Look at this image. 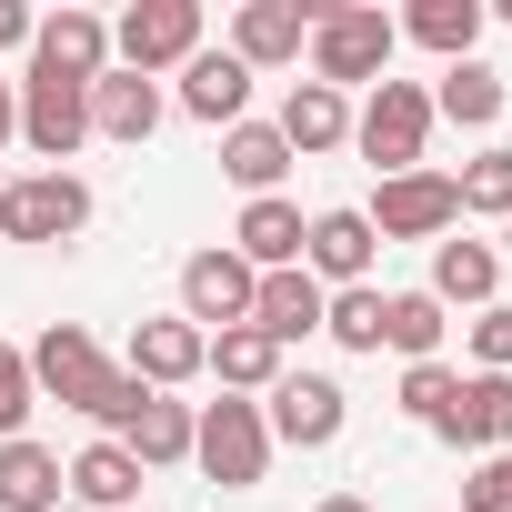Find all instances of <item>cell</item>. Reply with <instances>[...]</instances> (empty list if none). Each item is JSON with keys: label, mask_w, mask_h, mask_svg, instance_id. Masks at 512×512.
<instances>
[{"label": "cell", "mask_w": 512, "mask_h": 512, "mask_svg": "<svg viewBox=\"0 0 512 512\" xmlns=\"http://www.w3.org/2000/svg\"><path fill=\"white\" fill-rule=\"evenodd\" d=\"M21 352H31V392H41V402H61V412H91V422H101V442H121V432H131V412L151 402L131 372H111V352H101L81 322H51V332H41V342H21Z\"/></svg>", "instance_id": "1"}, {"label": "cell", "mask_w": 512, "mask_h": 512, "mask_svg": "<svg viewBox=\"0 0 512 512\" xmlns=\"http://www.w3.org/2000/svg\"><path fill=\"white\" fill-rule=\"evenodd\" d=\"M392 11H372V0H312V81L322 91H352V81H392Z\"/></svg>", "instance_id": "2"}, {"label": "cell", "mask_w": 512, "mask_h": 512, "mask_svg": "<svg viewBox=\"0 0 512 512\" xmlns=\"http://www.w3.org/2000/svg\"><path fill=\"white\" fill-rule=\"evenodd\" d=\"M191 462L221 482V492H262V472H272V422H262V402H201L191 412Z\"/></svg>", "instance_id": "3"}, {"label": "cell", "mask_w": 512, "mask_h": 512, "mask_svg": "<svg viewBox=\"0 0 512 512\" xmlns=\"http://www.w3.org/2000/svg\"><path fill=\"white\" fill-rule=\"evenodd\" d=\"M422 141H432V91L422 81H372V101L352 111V151L382 181H402V171H422Z\"/></svg>", "instance_id": "4"}, {"label": "cell", "mask_w": 512, "mask_h": 512, "mask_svg": "<svg viewBox=\"0 0 512 512\" xmlns=\"http://www.w3.org/2000/svg\"><path fill=\"white\" fill-rule=\"evenodd\" d=\"M91 231V181L81 171H21V181H0V241H81Z\"/></svg>", "instance_id": "5"}, {"label": "cell", "mask_w": 512, "mask_h": 512, "mask_svg": "<svg viewBox=\"0 0 512 512\" xmlns=\"http://www.w3.org/2000/svg\"><path fill=\"white\" fill-rule=\"evenodd\" d=\"M191 51H201V0H131V11L111 21V61L141 71V81L181 71Z\"/></svg>", "instance_id": "6"}, {"label": "cell", "mask_w": 512, "mask_h": 512, "mask_svg": "<svg viewBox=\"0 0 512 512\" xmlns=\"http://www.w3.org/2000/svg\"><path fill=\"white\" fill-rule=\"evenodd\" d=\"M262 422H272V452H282V442H292V452H332L342 422H352V392H342L332 372H282V382L262 392Z\"/></svg>", "instance_id": "7"}, {"label": "cell", "mask_w": 512, "mask_h": 512, "mask_svg": "<svg viewBox=\"0 0 512 512\" xmlns=\"http://www.w3.org/2000/svg\"><path fill=\"white\" fill-rule=\"evenodd\" d=\"M251 282H262V272H251L231 241L191 251V262H181V322L191 332H241L251 322Z\"/></svg>", "instance_id": "8"}, {"label": "cell", "mask_w": 512, "mask_h": 512, "mask_svg": "<svg viewBox=\"0 0 512 512\" xmlns=\"http://www.w3.org/2000/svg\"><path fill=\"white\" fill-rule=\"evenodd\" d=\"M21 141L41 151V171H71V151L91 141V81L31 71V81H21Z\"/></svg>", "instance_id": "9"}, {"label": "cell", "mask_w": 512, "mask_h": 512, "mask_svg": "<svg viewBox=\"0 0 512 512\" xmlns=\"http://www.w3.org/2000/svg\"><path fill=\"white\" fill-rule=\"evenodd\" d=\"M362 221L382 241H442V231H462V191H452V171H402V181H382V201Z\"/></svg>", "instance_id": "10"}, {"label": "cell", "mask_w": 512, "mask_h": 512, "mask_svg": "<svg viewBox=\"0 0 512 512\" xmlns=\"http://www.w3.org/2000/svg\"><path fill=\"white\" fill-rule=\"evenodd\" d=\"M372 262H382V231H372L352 201L302 221V272H312L322 292H352V282H372Z\"/></svg>", "instance_id": "11"}, {"label": "cell", "mask_w": 512, "mask_h": 512, "mask_svg": "<svg viewBox=\"0 0 512 512\" xmlns=\"http://www.w3.org/2000/svg\"><path fill=\"white\" fill-rule=\"evenodd\" d=\"M241 71H282L312 51V0H241L231 11V41H221Z\"/></svg>", "instance_id": "12"}, {"label": "cell", "mask_w": 512, "mask_h": 512, "mask_svg": "<svg viewBox=\"0 0 512 512\" xmlns=\"http://www.w3.org/2000/svg\"><path fill=\"white\" fill-rule=\"evenodd\" d=\"M31 71H51V81H101V71H111V21L81 11V0L41 11V31H31Z\"/></svg>", "instance_id": "13"}, {"label": "cell", "mask_w": 512, "mask_h": 512, "mask_svg": "<svg viewBox=\"0 0 512 512\" xmlns=\"http://www.w3.org/2000/svg\"><path fill=\"white\" fill-rule=\"evenodd\" d=\"M201 352H211V332H191L181 312H151V322H131V382L141 392H181V382H201Z\"/></svg>", "instance_id": "14"}, {"label": "cell", "mask_w": 512, "mask_h": 512, "mask_svg": "<svg viewBox=\"0 0 512 512\" xmlns=\"http://www.w3.org/2000/svg\"><path fill=\"white\" fill-rule=\"evenodd\" d=\"M432 432L452 452H512V372H462V392Z\"/></svg>", "instance_id": "15"}, {"label": "cell", "mask_w": 512, "mask_h": 512, "mask_svg": "<svg viewBox=\"0 0 512 512\" xmlns=\"http://www.w3.org/2000/svg\"><path fill=\"white\" fill-rule=\"evenodd\" d=\"M322 302H332V292H322L302 262H292V272H262V282H251V332L292 352V342H312V332H322Z\"/></svg>", "instance_id": "16"}, {"label": "cell", "mask_w": 512, "mask_h": 512, "mask_svg": "<svg viewBox=\"0 0 512 512\" xmlns=\"http://www.w3.org/2000/svg\"><path fill=\"white\" fill-rule=\"evenodd\" d=\"M492 292H502V251L442 231V241H432V302H442V312H452V302H462V312H492Z\"/></svg>", "instance_id": "17"}, {"label": "cell", "mask_w": 512, "mask_h": 512, "mask_svg": "<svg viewBox=\"0 0 512 512\" xmlns=\"http://www.w3.org/2000/svg\"><path fill=\"white\" fill-rule=\"evenodd\" d=\"M231 251H241L251 272H292V262H302V201H282V191L241 201V221H231Z\"/></svg>", "instance_id": "18"}, {"label": "cell", "mask_w": 512, "mask_h": 512, "mask_svg": "<svg viewBox=\"0 0 512 512\" xmlns=\"http://www.w3.org/2000/svg\"><path fill=\"white\" fill-rule=\"evenodd\" d=\"M91 131L141 151V141L161 131V81H141V71H121V61H111V71L91 81Z\"/></svg>", "instance_id": "19"}, {"label": "cell", "mask_w": 512, "mask_h": 512, "mask_svg": "<svg viewBox=\"0 0 512 512\" xmlns=\"http://www.w3.org/2000/svg\"><path fill=\"white\" fill-rule=\"evenodd\" d=\"M201 372H211V382H221L231 402H262V392H272V382H282L292 362H282V342H262V332L241 322V332H211V352H201Z\"/></svg>", "instance_id": "20"}, {"label": "cell", "mask_w": 512, "mask_h": 512, "mask_svg": "<svg viewBox=\"0 0 512 512\" xmlns=\"http://www.w3.org/2000/svg\"><path fill=\"white\" fill-rule=\"evenodd\" d=\"M181 111L211 121V131H231V121L251 111V71H241L231 51H191V61H181Z\"/></svg>", "instance_id": "21"}, {"label": "cell", "mask_w": 512, "mask_h": 512, "mask_svg": "<svg viewBox=\"0 0 512 512\" xmlns=\"http://www.w3.org/2000/svg\"><path fill=\"white\" fill-rule=\"evenodd\" d=\"M482 21H492L482 0H412V11H402L392 31H402V41H422V51H432V61L452 71V61H472V41H482Z\"/></svg>", "instance_id": "22"}, {"label": "cell", "mask_w": 512, "mask_h": 512, "mask_svg": "<svg viewBox=\"0 0 512 512\" xmlns=\"http://www.w3.org/2000/svg\"><path fill=\"white\" fill-rule=\"evenodd\" d=\"M61 492L71 482H61V452L51 442H31V432L0 442V512H61Z\"/></svg>", "instance_id": "23"}, {"label": "cell", "mask_w": 512, "mask_h": 512, "mask_svg": "<svg viewBox=\"0 0 512 512\" xmlns=\"http://www.w3.org/2000/svg\"><path fill=\"white\" fill-rule=\"evenodd\" d=\"M272 131L292 141V161H302V151H342V141H352V101L322 91V81H292V101H282Z\"/></svg>", "instance_id": "24"}, {"label": "cell", "mask_w": 512, "mask_h": 512, "mask_svg": "<svg viewBox=\"0 0 512 512\" xmlns=\"http://www.w3.org/2000/svg\"><path fill=\"white\" fill-rule=\"evenodd\" d=\"M61 482H71V502H91V512H131V502H141V462H131L121 442L71 452V462H61Z\"/></svg>", "instance_id": "25"}, {"label": "cell", "mask_w": 512, "mask_h": 512, "mask_svg": "<svg viewBox=\"0 0 512 512\" xmlns=\"http://www.w3.org/2000/svg\"><path fill=\"white\" fill-rule=\"evenodd\" d=\"M121 452H131L141 472H171V462H191V402H171V392H151V402L131 412V432H121Z\"/></svg>", "instance_id": "26"}, {"label": "cell", "mask_w": 512, "mask_h": 512, "mask_svg": "<svg viewBox=\"0 0 512 512\" xmlns=\"http://www.w3.org/2000/svg\"><path fill=\"white\" fill-rule=\"evenodd\" d=\"M221 171H231L251 201H262V191H282V171H292V141H282L272 121H231V131H221Z\"/></svg>", "instance_id": "27"}, {"label": "cell", "mask_w": 512, "mask_h": 512, "mask_svg": "<svg viewBox=\"0 0 512 512\" xmlns=\"http://www.w3.org/2000/svg\"><path fill=\"white\" fill-rule=\"evenodd\" d=\"M502 101H512V91H502V71H492V61H452V71H442V91H432V121L492 131V121H502Z\"/></svg>", "instance_id": "28"}, {"label": "cell", "mask_w": 512, "mask_h": 512, "mask_svg": "<svg viewBox=\"0 0 512 512\" xmlns=\"http://www.w3.org/2000/svg\"><path fill=\"white\" fill-rule=\"evenodd\" d=\"M442 302L432 292H382V352H402V362H442Z\"/></svg>", "instance_id": "29"}, {"label": "cell", "mask_w": 512, "mask_h": 512, "mask_svg": "<svg viewBox=\"0 0 512 512\" xmlns=\"http://www.w3.org/2000/svg\"><path fill=\"white\" fill-rule=\"evenodd\" d=\"M452 191H462V221H512V151L462 161V171H452Z\"/></svg>", "instance_id": "30"}, {"label": "cell", "mask_w": 512, "mask_h": 512, "mask_svg": "<svg viewBox=\"0 0 512 512\" xmlns=\"http://www.w3.org/2000/svg\"><path fill=\"white\" fill-rule=\"evenodd\" d=\"M322 332H332L342 352H382V292H372V282L332 292V302H322Z\"/></svg>", "instance_id": "31"}, {"label": "cell", "mask_w": 512, "mask_h": 512, "mask_svg": "<svg viewBox=\"0 0 512 512\" xmlns=\"http://www.w3.org/2000/svg\"><path fill=\"white\" fill-rule=\"evenodd\" d=\"M31 412H41V392H31V352H21V342H0V442H21Z\"/></svg>", "instance_id": "32"}, {"label": "cell", "mask_w": 512, "mask_h": 512, "mask_svg": "<svg viewBox=\"0 0 512 512\" xmlns=\"http://www.w3.org/2000/svg\"><path fill=\"white\" fill-rule=\"evenodd\" d=\"M452 392H462V372H452V362H412V372H402V412H412L422 432L452 412Z\"/></svg>", "instance_id": "33"}, {"label": "cell", "mask_w": 512, "mask_h": 512, "mask_svg": "<svg viewBox=\"0 0 512 512\" xmlns=\"http://www.w3.org/2000/svg\"><path fill=\"white\" fill-rule=\"evenodd\" d=\"M472 372H512V302L472 312Z\"/></svg>", "instance_id": "34"}, {"label": "cell", "mask_w": 512, "mask_h": 512, "mask_svg": "<svg viewBox=\"0 0 512 512\" xmlns=\"http://www.w3.org/2000/svg\"><path fill=\"white\" fill-rule=\"evenodd\" d=\"M462 512H512V452H482V462H472Z\"/></svg>", "instance_id": "35"}, {"label": "cell", "mask_w": 512, "mask_h": 512, "mask_svg": "<svg viewBox=\"0 0 512 512\" xmlns=\"http://www.w3.org/2000/svg\"><path fill=\"white\" fill-rule=\"evenodd\" d=\"M31 31H41L31 0H0V51H31Z\"/></svg>", "instance_id": "36"}, {"label": "cell", "mask_w": 512, "mask_h": 512, "mask_svg": "<svg viewBox=\"0 0 512 512\" xmlns=\"http://www.w3.org/2000/svg\"><path fill=\"white\" fill-rule=\"evenodd\" d=\"M11 141H21V81L0 71V151H11Z\"/></svg>", "instance_id": "37"}, {"label": "cell", "mask_w": 512, "mask_h": 512, "mask_svg": "<svg viewBox=\"0 0 512 512\" xmlns=\"http://www.w3.org/2000/svg\"><path fill=\"white\" fill-rule=\"evenodd\" d=\"M312 512H372V502H362V492H322Z\"/></svg>", "instance_id": "38"}, {"label": "cell", "mask_w": 512, "mask_h": 512, "mask_svg": "<svg viewBox=\"0 0 512 512\" xmlns=\"http://www.w3.org/2000/svg\"><path fill=\"white\" fill-rule=\"evenodd\" d=\"M502 262H512V221H502Z\"/></svg>", "instance_id": "39"}, {"label": "cell", "mask_w": 512, "mask_h": 512, "mask_svg": "<svg viewBox=\"0 0 512 512\" xmlns=\"http://www.w3.org/2000/svg\"><path fill=\"white\" fill-rule=\"evenodd\" d=\"M502 21H512V0H502Z\"/></svg>", "instance_id": "40"}]
</instances>
